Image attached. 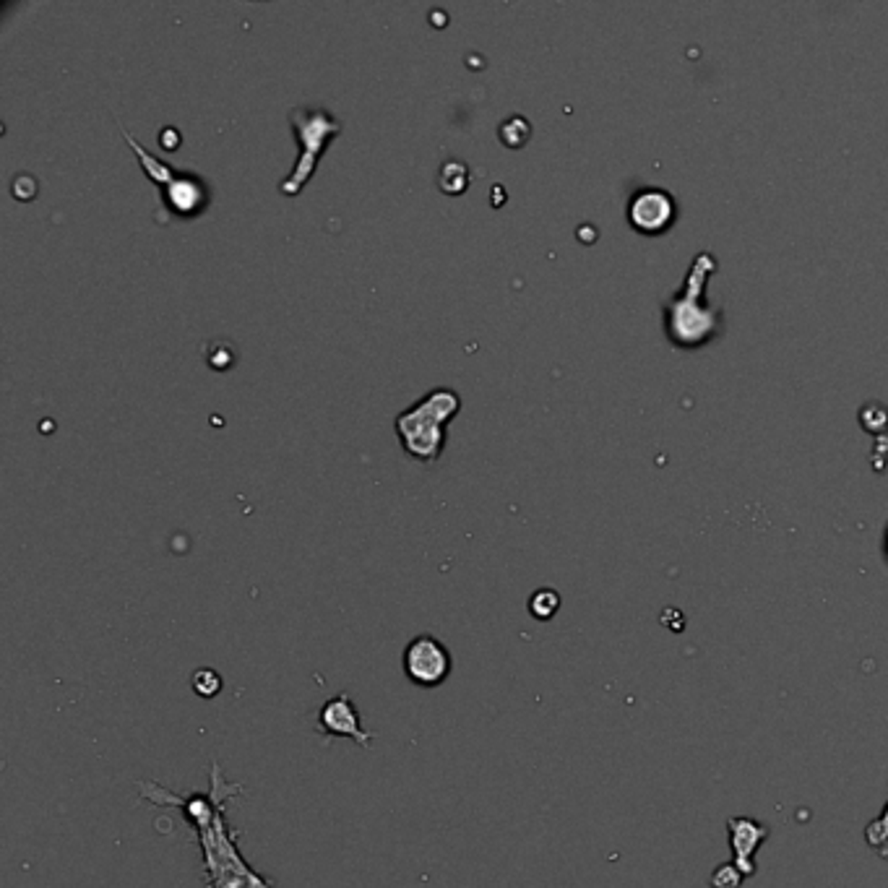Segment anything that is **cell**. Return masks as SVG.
<instances>
[{"label": "cell", "mask_w": 888, "mask_h": 888, "mask_svg": "<svg viewBox=\"0 0 888 888\" xmlns=\"http://www.w3.org/2000/svg\"><path fill=\"white\" fill-rule=\"evenodd\" d=\"M204 852V881L207 888H274V881L258 875L237 849V834L229 828L225 807L207 826L196 828Z\"/></svg>", "instance_id": "6da1fadb"}, {"label": "cell", "mask_w": 888, "mask_h": 888, "mask_svg": "<svg viewBox=\"0 0 888 888\" xmlns=\"http://www.w3.org/2000/svg\"><path fill=\"white\" fill-rule=\"evenodd\" d=\"M461 410V399L451 389H435L412 410L396 417V433L407 454L420 461H435L443 454L446 443V425Z\"/></svg>", "instance_id": "7a4b0ae2"}, {"label": "cell", "mask_w": 888, "mask_h": 888, "mask_svg": "<svg viewBox=\"0 0 888 888\" xmlns=\"http://www.w3.org/2000/svg\"><path fill=\"white\" fill-rule=\"evenodd\" d=\"M290 123L297 141H300V159L287 180H282L285 196H297L308 178L315 172L318 159L329 149V141L342 133V123L326 112L323 107H294L290 112Z\"/></svg>", "instance_id": "3957f363"}, {"label": "cell", "mask_w": 888, "mask_h": 888, "mask_svg": "<svg viewBox=\"0 0 888 888\" xmlns=\"http://www.w3.org/2000/svg\"><path fill=\"white\" fill-rule=\"evenodd\" d=\"M401 667H404V675L412 685L433 690V688L449 680V675L454 670V660H451V652L446 649L443 641L435 639L430 633H422V636H417V639L407 643L404 657H401Z\"/></svg>", "instance_id": "277c9868"}, {"label": "cell", "mask_w": 888, "mask_h": 888, "mask_svg": "<svg viewBox=\"0 0 888 888\" xmlns=\"http://www.w3.org/2000/svg\"><path fill=\"white\" fill-rule=\"evenodd\" d=\"M315 722H318V732H321V738H323L326 743L333 740V738H347V740H352V743L362 745V748H371V743L375 740L372 732L362 729L360 709L354 706V701H352L347 690L331 696L329 701L318 709Z\"/></svg>", "instance_id": "5b68a950"}, {"label": "cell", "mask_w": 888, "mask_h": 888, "mask_svg": "<svg viewBox=\"0 0 888 888\" xmlns=\"http://www.w3.org/2000/svg\"><path fill=\"white\" fill-rule=\"evenodd\" d=\"M727 831H729V847H732V863L735 868L743 873L745 878L756 875V863L753 854L758 852V847L768 839V826L756 821V818H745V816H732L727 821Z\"/></svg>", "instance_id": "8992f818"}, {"label": "cell", "mask_w": 888, "mask_h": 888, "mask_svg": "<svg viewBox=\"0 0 888 888\" xmlns=\"http://www.w3.org/2000/svg\"><path fill=\"white\" fill-rule=\"evenodd\" d=\"M162 198L165 207L180 217H196L201 214L208 204V186L204 180H198L196 175L188 172H178L165 188H162Z\"/></svg>", "instance_id": "52a82bcc"}, {"label": "cell", "mask_w": 888, "mask_h": 888, "mask_svg": "<svg viewBox=\"0 0 888 888\" xmlns=\"http://www.w3.org/2000/svg\"><path fill=\"white\" fill-rule=\"evenodd\" d=\"M438 186H440L443 193H451V196L464 193L467 186H469V169H467V165L458 162V159H449L446 165L440 167V172H438Z\"/></svg>", "instance_id": "ba28073f"}, {"label": "cell", "mask_w": 888, "mask_h": 888, "mask_svg": "<svg viewBox=\"0 0 888 888\" xmlns=\"http://www.w3.org/2000/svg\"><path fill=\"white\" fill-rule=\"evenodd\" d=\"M865 842L881 860L888 863V803L883 807V813L865 826Z\"/></svg>", "instance_id": "9c48e42d"}, {"label": "cell", "mask_w": 888, "mask_h": 888, "mask_svg": "<svg viewBox=\"0 0 888 888\" xmlns=\"http://www.w3.org/2000/svg\"><path fill=\"white\" fill-rule=\"evenodd\" d=\"M190 685H193V690H196V696H201V699H214L219 690H222V675L217 672V670H211V667H201V670H196L193 672V678H190Z\"/></svg>", "instance_id": "30bf717a"}, {"label": "cell", "mask_w": 888, "mask_h": 888, "mask_svg": "<svg viewBox=\"0 0 888 888\" xmlns=\"http://www.w3.org/2000/svg\"><path fill=\"white\" fill-rule=\"evenodd\" d=\"M558 607L560 597L558 592H553V589H539V592H535V597L529 599V610L537 620H550L558 613Z\"/></svg>", "instance_id": "8fae6325"}, {"label": "cell", "mask_w": 888, "mask_h": 888, "mask_svg": "<svg viewBox=\"0 0 888 888\" xmlns=\"http://www.w3.org/2000/svg\"><path fill=\"white\" fill-rule=\"evenodd\" d=\"M497 133H500V139L511 146V149H516V146H521L524 141H526V136H529V123H526L524 118H511V121H506V123L500 125Z\"/></svg>", "instance_id": "7c38bea8"}, {"label": "cell", "mask_w": 888, "mask_h": 888, "mask_svg": "<svg viewBox=\"0 0 888 888\" xmlns=\"http://www.w3.org/2000/svg\"><path fill=\"white\" fill-rule=\"evenodd\" d=\"M743 878L745 875L735 868V863H724L711 873V888H740Z\"/></svg>", "instance_id": "4fadbf2b"}, {"label": "cell", "mask_w": 888, "mask_h": 888, "mask_svg": "<svg viewBox=\"0 0 888 888\" xmlns=\"http://www.w3.org/2000/svg\"><path fill=\"white\" fill-rule=\"evenodd\" d=\"M159 141H162V146H165V149H169V151H172V149H178V133H172V130H169V139H167V133H162V136H159Z\"/></svg>", "instance_id": "5bb4252c"}]
</instances>
